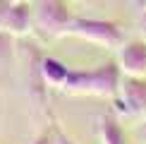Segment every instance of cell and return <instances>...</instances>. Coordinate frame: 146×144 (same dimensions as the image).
I'll use <instances>...</instances> for the list:
<instances>
[{
    "label": "cell",
    "mask_w": 146,
    "mask_h": 144,
    "mask_svg": "<svg viewBox=\"0 0 146 144\" xmlns=\"http://www.w3.org/2000/svg\"><path fill=\"white\" fill-rule=\"evenodd\" d=\"M120 82H122V67L117 60L110 58L89 70H70L62 89L72 94H94L115 99L120 91Z\"/></svg>",
    "instance_id": "obj_1"
},
{
    "label": "cell",
    "mask_w": 146,
    "mask_h": 144,
    "mask_svg": "<svg viewBox=\"0 0 146 144\" xmlns=\"http://www.w3.org/2000/svg\"><path fill=\"white\" fill-rule=\"evenodd\" d=\"M67 34L79 36L89 43H98L106 48H120L125 43V31L117 22L98 19V17H72Z\"/></svg>",
    "instance_id": "obj_2"
},
{
    "label": "cell",
    "mask_w": 146,
    "mask_h": 144,
    "mask_svg": "<svg viewBox=\"0 0 146 144\" xmlns=\"http://www.w3.org/2000/svg\"><path fill=\"white\" fill-rule=\"evenodd\" d=\"M34 29H38L46 36H62L67 34L72 22V10L67 0H31Z\"/></svg>",
    "instance_id": "obj_3"
},
{
    "label": "cell",
    "mask_w": 146,
    "mask_h": 144,
    "mask_svg": "<svg viewBox=\"0 0 146 144\" xmlns=\"http://www.w3.org/2000/svg\"><path fill=\"white\" fill-rule=\"evenodd\" d=\"M117 103L129 118H146V77L122 75L117 91Z\"/></svg>",
    "instance_id": "obj_4"
},
{
    "label": "cell",
    "mask_w": 146,
    "mask_h": 144,
    "mask_svg": "<svg viewBox=\"0 0 146 144\" xmlns=\"http://www.w3.org/2000/svg\"><path fill=\"white\" fill-rule=\"evenodd\" d=\"M117 63L122 67V75L146 77V39H129L120 46Z\"/></svg>",
    "instance_id": "obj_5"
},
{
    "label": "cell",
    "mask_w": 146,
    "mask_h": 144,
    "mask_svg": "<svg viewBox=\"0 0 146 144\" xmlns=\"http://www.w3.org/2000/svg\"><path fill=\"white\" fill-rule=\"evenodd\" d=\"M3 31H7L10 36H24L34 29V15H31V3H12L7 15L3 19Z\"/></svg>",
    "instance_id": "obj_6"
},
{
    "label": "cell",
    "mask_w": 146,
    "mask_h": 144,
    "mask_svg": "<svg viewBox=\"0 0 146 144\" xmlns=\"http://www.w3.org/2000/svg\"><path fill=\"white\" fill-rule=\"evenodd\" d=\"M36 67H38L41 82L43 84H53V87H60V89H62V84H65V79H67V75L72 70V67H67V65L62 63V60H58L53 55L41 58V63L36 65Z\"/></svg>",
    "instance_id": "obj_7"
},
{
    "label": "cell",
    "mask_w": 146,
    "mask_h": 144,
    "mask_svg": "<svg viewBox=\"0 0 146 144\" xmlns=\"http://www.w3.org/2000/svg\"><path fill=\"white\" fill-rule=\"evenodd\" d=\"M98 125H101L98 130H101V142H103V144H129L125 127L120 125V120L115 118L113 113H106V115H101Z\"/></svg>",
    "instance_id": "obj_8"
},
{
    "label": "cell",
    "mask_w": 146,
    "mask_h": 144,
    "mask_svg": "<svg viewBox=\"0 0 146 144\" xmlns=\"http://www.w3.org/2000/svg\"><path fill=\"white\" fill-rule=\"evenodd\" d=\"M12 39H15V36H10L7 31L0 29V58H7V55H10V43H12Z\"/></svg>",
    "instance_id": "obj_9"
},
{
    "label": "cell",
    "mask_w": 146,
    "mask_h": 144,
    "mask_svg": "<svg viewBox=\"0 0 146 144\" xmlns=\"http://www.w3.org/2000/svg\"><path fill=\"white\" fill-rule=\"evenodd\" d=\"M29 144H55V132H53V125H50L46 132H41L36 139H31Z\"/></svg>",
    "instance_id": "obj_10"
},
{
    "label": "cell",
    "mask_w": 146,
    "mask_h": 144,
    "mask_svg": "<svg viewBox=\"0 0 146 144\" xmlns=\"http://www.w3.org/2000/svg\"><path fill=\"white\" fill-rule=\"evenodd\" d=\"M50 125H53V132H55V144H77L74 139H70L67 135L62 132V127L55 123V120H50Z\"/></svg>",
    "instance_id": "obj_11"
},
{
    "label": "cell",
    "mask_w": 146,
    "mask_h": 144,
    "mask_svg": "<svg viewBox=\"0 0 146 144\" xmlns=\"http://www.w3.org/2000/svg\"><path fill=\"white\" fill-rule=\"evenodd\" d=\"M137 139L146 144V118H141V123H139V127H137Z\"/></svg>",
    "instance_id": "obj_12"
},
{
    "label": "cell",
    "mask_w": 146,
    "mask_h": 144,
    "mask_svg": "<svg viewBox=\"0 0 146 144\" xmlns=\"http://www.w3.org/2000/svg\"><path fill=\"white\" fill-rule=\"evenodd\" d=\"M137 27H139V31H141L146 36V7L144 10H139V19H137Z\"/></svg>",
    "instance_id": "obj_13"
},
{
    "label": "cell",
    "mask_w": 146,
    "mask_h": 144,
    "mask_svg": "<svg viewBox=\"0 0 146 144\" xmlns=\"http://www.w3.org/2000/svg\"><path fill=\"white\" fill-rule=\"evenodd\" d=\"M10 5H12V0H0V27H3V19H5V15H7Z\"/></svg>",
    "instance_id": "obj_14"
},
{
    "label": "cell",
    "mask_w": 146,
    "mask_h": 144,
    "mask_svg": "<svg viewBox=\"0 0 146 144\" xmlns=\"http://www.w3.org/2000/svg\"><path fill=\"white\" fill-rule=\"evenodd\" d=\"M134 7L137 10H144L146 7V0H134Z\"/></svg>",
    "instance_id": "obj_15"
},
{
    "label": "cell",
    "mask_w": 146,
    "mask_h": 144,
    "mask_svg": "<svg viewBox=\"0 0 146 144\" xmlns=\"http://www.w3.org/2000/svg\"><path fill=\"white\" fill-rule=\"evenodd\" d=\"M12 3H31V0H12Z\"/></svg>",
    "instance_id": "obj_16"
}]
</instances>
